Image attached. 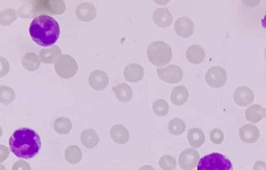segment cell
Segmentation results:
<instances>
[{
	"label": "cell",
	"instance_id": "cell-1",
	"mask_svg": "<svg viewBox=\"0 0 266 170\" xmlns=\"http://www.w3.org/2000/svg\"><path fill=\"white\" fill-rule=\"evenodd\" d=\"M10 149L20 159H32L40 151L41 138L34 129L23 128L18 129L10 136Z\"/></svg>",
	"mask_w": 266,
	"mask_h": 170
},
{
	"label": "cell",
	"instance_id": "cell-2",
	"mask_svg": "<svg viewBox=\"0 0 266 170\" xmlns=\"http://www.w3.org/2000/svg\"><path fill=\"white\" fill-rule=\"evenodd\" d=\"M30 36L40 46H53L61 35L58 22L49 15L38 16L31 21Z\"/></svg>",
	"mask_w": 266,
	"mask_h": 170
},
{
	"label": "cell",
	"instance_id": "cell-3",
	"mask_svg": "<svg viewBox=\"0 0 266 170\" xmlns=\"http://www.w3.org/2000/svg\"><path fill=\"white\" fill-rule=\"evenodd\" d=\"M66 10L64 1H31L24 4L20 9V17L29 18L35 16L45 15V14L60 15ZM38 17V16H37Z\"/></svg>",
	"mask_w": 266,
	"mask_h": 170
},
{
	"label": "cell",
	"instance_id": "cell-4",
	"mask_svg": "<svg viewBox=\"0 0 266 170\" xmlns=\"http://www.w3.org/2000/svg\"><path fill=\"white\" fill-rule=\"evenodd\" d=\"M148 60L157 66H165L171 61L173 52L167 43L156 41L151 43L147 48Z\"/></svg>",
	"mask_w": 266,
	"mask_h": 170
},
{
	"label": "cell",
	"instance_id": "cell-5",
	"mask_svg": "<svg viewBox=\"0 0 266 170\" xmlns=\"http://www.w3.org/2000/svg\"><path fill=\"white\" fill-rule=\"evenodd\" d=\"M197 170H233L231 161L221 153L212 152L200 159Z\"/></svg>",
	"mask_w": 266,
	"mask_h": 170
},
{
	"label": "cell",
	"instance_id": "cell-6",
	"mask_svg": "<svg viewBox=\"0 0 266 170\" xmlns=\"http://www.w3.org/2000/svg\"><path fill=\"white\" fill-rule=\"evenodd\" d=\"M55 70L61 78L70 79L76 75L78 65L75 59L69 55H62L54 64Z\"/></svg>",
	"mask_w": 266,
	"mask_h": 170
},
{
	"label": "cell",
	"instance_id": "cell-7",
	"mask_svg": "<svg viewBox=\"0 0 266 170\" xmlns=\"http://www.w3.org/2000/svg\"><path fill=\"white\" fill-rule=\"evenodd\" d=\"M205 81L210 87L221 88L227 82V74L224 68L213 66L206 72Z\"/></svg>",
	"mask_w": 266,
	"mask_h": 170
},
{
	"label": "cell",
	"instance_id": "cell-8",
	"mask_svg": "<svg viewBox=\"0 0 266 170\" xmlns=\"http://www.w3.org/2000/svg\"><path fill=\"white\" fill-rule=\"evenodd\" d=\"M156 72L159 78L168 84L179 83L184 77L182 69L174 64L169 65L165 68H158Z\"/></svg>",
	"mask_w": 266,
	"mask_h": 170
},
{
	"label": "cell",
	"instance_id": "cell-9",
	"mask_svg": "<svg viewBox=\"0 0 266 170\" xmlns=\"http://www.w3.org/2000/svg\"><path fill=\"white\" fill-rule=\"evenodd\" d=\"M200 160V155L196 149H185L179 156V165L185 170H190L196 167Z\"/></svg>",
	"mask_w": 266,
	"mask_h": 170
},
{
	"label": "cell",
	"instance_id": "cell-10",
	"mask_svg": "<svg viewBox=\"0 0 266 170\" xmlns=\"http://www.w3.org/2000/svg\"><path fill=\"white\" fill-rule=\"evenodd\" d=\"M255 100V94L250 87L241 86L237 87L233 93V101L240 106L246 107L252 104Z\"/></svg>",
	"mask_w": 266,
	"mask_h": 170
},
{
	"label": "cell",
	"instance_id": "cell-11",
	"mask_svg": "<svg viewBox=\"0 0 266 170\" xmlns=\"http://www.w3.org/2000/svg\"><path fill=\"white\" fill-rule=\"evenodd\" d=\"M90 87L95 91H103L109 85V78L108 74L102 70H96L91 72L88 78Z\"/></svg>",
	"mask_w": 266,
	"mask_h": 170
},
{
	"label": "cell",
	"instance_id": "cell-12",
	"mask_svg": "<svg viewBox=\"0 0 266 170\" xmlns=\"http://www.w3.org/2000/svg\"><path fill=\"white\" fill-rule=\"evenodd\" d=\"M174 30L180 37L184 39L190 37L194 31V22L186 17L179 18L174 23Z\"/></svg>",
	"mask_w": 266,
	"mask_h": 170
},
{
	"label": "cell",
	"instance_id": "cell-13",
	"mask_svg": "<svg viewBox=\"0 0 266 170\" xmlns=\"http://www.w3.org/2000/svg\"><path fill=\"white\" fill-rule=\"evenodd\" d=\"M77 18L79 21L83 22H90L93 21L96 15L97 10L93 4L89 2H82L79 4L76 8Z\"/></svg>",
	"mask_w": 266,
	"mask_h": 170
},
{
	"label": "cell",
	"instance_id": "cell-14",
	"mask_svg": "<svg viewBox=\"0 0 266 170\" xmlns=\"http://www.w3.org/2000/svg\"><path fill=\"white\" fill-rule=\"evenodd\" d=\"M239 136L241 141L245 143L254 144L260 137V130L253 124H245L240 128Z\"/></svg>",
	"mask_w": 266,
	"mask_h": 170
},
{
	"label": "cell",
	"instance_id": "cell-15",
	"mask_svg": "<svg viewBox=\"0 0 266 170\" xmlns=\"http://www.w3.org/2000/svg\"><path fill=\"white\" fill-rule=\"evenodd\" d=\"M144 68L138 64H129L123 70V77L130 83L140 82L144 78Z\"/></svg>",
	"mask_w": 266,
	"mask_h": 170
},
{
	"label": "cell",
	"instance_id": "cell-16",
	"mask_svg": "<svg viewBox=\"0 0 266 170\" xmlns=\"http://www.w3.org/2000/svg\"><path fill=\"white\" fill-rule=\"evenodd\" d=\"M154 23L160 27H167L173 23V18L167 8H160L155 10L152 15Z\"/></svg>",
	"mask_w": 266,
	"mask_h": 170
},
{
	"label": "cell",
	"instance_id": "cell-17",
	"mask_svg": "<svg viewBox=\"0 0 266 170\" xmlns=\"http://www.w3.org/2000/svg\"><path fill=\"white\" fill-rule=\"evenodd\" d=\"M110 137L115 143L124 145L130 139V133L124 126L121 124H116L111 128Z\"/></svg>",
	"mask_w": 266,
	"mask_h": 170
},
{
	"label": "cell",
	"instance_id": "cell-18",
	"mask_svg": "<svg viewBox=\"0 0 266 170\" xmlns=\"http://www.w3.org/2000/svg\"><path fill=\"white\" fill-rule=\"evenodd\" d=\"M61 48L57 45H53L48 48H43L39 53V59L43 64H51L56 63L61 57Z\"/></svg>",
	"mask_w": 266,
	"mask_h": 170
},
{
	"label": "cell",
	"instance_id": "cell-19",
	"mask_svg": "<svg viewBox=\"0 0 266 170\" xmlns=\"http://www.w3.org/2000/svg\"><path fill=\"white\" fill-rule=\"evenodd\" d=\"M186 57L190 64L198 65L203 63L205 59V52L200 45L192 44L187 48Z\"/></svg>",
	"mask_w": 266,
	"mask_h": 170
},
{
	"label": "cell",
	"instance_id": "cell-20",
	"mask_svg": "<svg viewBox=\"0 0 266 170\" xmlns=\"http://www.w3.org/2000/svg\"><path fill=\"white\" fill-rule=\"evenodd\" d=\"M81 142L87 149H94L99 142L97 132L94 129H86L81 134Z\"/></svg>",
	"mask_w": 266,
	"mask_h": 170
},
{
	"label": "cell",
	"instance_id": "cell-21",
	"mask_svg": "<svg viewBox=\"0 0 266 170\" xmlns=\"http://www.w3.org/2000/svg\"><path fill=\"white\" fill-rule=\"evenodd\" d=\"M115 96L121 103H128L132 99L133 91L128 85L121 83L113 87Z\"/></svg>",
	"mask_w": 266,
	"mask_h": 170
},
{
	"label": "cell",
	"instance_id": "cell-22",
	"mask_svg": "<svg viewBox=\"0 0 266 170\" xmlns=\"http://www.w3.org/2000/svg\"><path fill=\"white\" fill-rule=\"evenodd\" d=\"M265 116V108L259 105H252L245 110V119L249 122L258 124Z\"/></svg>",
	"mask_w": 266,
	"mask_h": 170
},
{
	"label": "cell",
	"instance_id": "cell-23",
	"mask_svg": "<svg viewBox=\"0 0 266 170\" xmlns=\"http://www.w3.org/2000/svg\"><path fill=\"white\" fill-rule=\"evenodd\" d=\"M189 99L188 90L184 86H177L172 90L170 100L175 106H183Z\"/></svg>",
	"mask_w": 266,
	"mask_h": 170
},
{
	"label": "cell",
	"instance_id": "cell-24",
	"mask_svg": "<svg viewBox=\"0 0 266 170\" xmlns=\"http://www.w3.org/2000/svg\"><path fill=\"white\" fill-rule=\"evenodd\" d=\"M187 140L191 147L199 149L205 141V135L200 128H192L187 133Z\"/></svg>",
	"mask_w": 266,
	"mask_h": 170
},
{
	"label": "cell",
	"instance_id": "cell-25",
	"mask_svg": "<svg viewBox=\"0 0 266 170\" xmlns=\"http://www.w3.org/2000/svg\"><path fill=\"white\" fill-rule=\"evenodd\" d=\"M21 64L25 70L33 72L40 67L41 60L35 53L27 52L22 57Z\"/></svg>",
	"mask_w": 266,
	"mask_h": 170
},
{
	"label": "cell",
	"instance_id": "cell-26",
	"mask_svg": "<svg viewBox=\"0 0 266 170\" xmlns=\"http://www.w3.org/2000/svg\"><path fill=\"white\" fill-rule=\"evenodd\" d=\"M64 156L67 163L71 165H75L80 163L83 157V154L80 148L77 145H71L66 148Z\"/></svg>",
	"mask_w": 266,
	"mask_h": 170
},
{
	"label": "cell",
	"instance_id": "cell-27",
	"mask_svg": "<svg viewBox=\"0 0 266 170\" xmlns=\"http://www.w3.org/2000/svg\"><path fill=\"white\" fill-rule=\"evenodd\" d=\"M72 129V122L67 117H59L54 122L55 131L60 134H67Z\"/></svg>",
	"mask_w": 266,
	"mask_h": 170
},
{
	"label": "cell",
	"instance_id": "cell-28",
	"mask_svg": "<svg viewBox=\"0 0 266 170\" xmlns=\"http://www.w3.org/2000/svg\"><path fill=\"white\" fill-rule=\"evenodd\" d=\"M186 124L180 118H173L168 124V130L172 135L180 136L184 133Z\"/></svg>",
	"mask_w": 266,
	"mask_h": 170
},
{
	"label": "cell",
	"instance_id": "cell-29",
	"mask_svg": "<svg viewBox=\"0 0 266 170\" xmlns=\"http://www.w3.org/2000/svg\"><path fill=\"white\" fill-rule=\"evenodd\" d=\"M16 94L14 89L4 85L0 86V103L7 106L14 102Z\"/></svg>",
	"mask_w": 266,
	"mask_h": 170
},
{
	"label": "cell",
	"instance_id": "cell-30",
	"mask_svg": "<svg viewBox=\"0 0 266 170\" xmlns=\"http://www.w3.org/2000/svg\"><path fill=\"white\" fill-rule=\"evenodd\" d=\"M17 12L13 9H5L0 12V24L9 26L17 20Z\"/></svg>",
	"mask_w": 266,
	"mask_h": 170
},
{
	"label": "cell",
	"instance_id": "cell-31",
	"mask_svg": "<svg viewBox=\"0 0 266 170\" xmlns=\"http://www.w3.org/2000/svg\"><path fill=\"white\" fill-rule=\"evenodd\" d=\"M152 109H153L154 113L158 116H165L169 112V104L164 99H158L154 102Z\"/></svg>",
	"mask_w": 266,
	"mask_h": 170
},
{
	"label": "cell",
	"instance_id": "cell-32",
	"mask_svg": "<svg viewBox=\"0 0 266 170\" xmlns=\"http://www.w3.org/2000/svg\"><path fill=\"white\" fill-rule=\"evenodd\" d=\"M160 167L164 170H173L177 167V161L171 155H164L159 162Z\"/></svg>",
	"mask_w": 266,
	"mask_h": 170
},
{
	"label": "cell",
	"instance_id": "cell-33",
	"mask_svg": "<svg viewBox=\"0 0 266 170\" xmlns=\"http://www.w3.org/2000/svg\"><path fill=\"white\" fill-rule=\"evenodd\" d=\"M210 140L215 145H220L224 141V132L219 128L212 129L211 133H210Z\"/></svg>",
	"mask_w": 266,
	"mask_h": 170
},
{
	"label": "cell",
	"instance_id": "cell-34",
	"mask_svg": "<svg viewBox=\"0 0 266 170\" xmlns=\"http://www.w3.org/2000/svg\"><path fill=\"white\" fill-rule=\"evenodd\" d=\"M12 170H31V168L29 163L25 160H19L13 165Z\"/></svg>",
	"mask_w": 266,
	"mask_h": 170
},
{
	"label": "cell",
	"instance_id": "cell-35",
	"mask_svg": "<svg viewBox=\"0 0 266 170\" xmlns=\"http://www.w3.org/2000/svg\"><path fill=\"white\" fill-rule=\"evenodd\" d=\"M1 60V68H2V70H1V78L4 77V76L6 75V74L9 73V70H10V64L8 63L7 60L6 59L3 58V57H1L0 58Z\"/></svg>",
	"mask_w": 266,
	"mask_h": 170
},
{
	"label": "cell",
	"instance_id": "cell-36",
	"mask_svg": "<svg viewBox=\"0 0 266 170\" xmlns=\"http://www.w3.org/2000/svg\"><path fill=\"white\" fill-rule=\"evenodd\" d=\"M254 170H266V164L263 161H257L254 166Z\"/></svg>",
	"mask_w": 266,
	"mask_h": 170
},
{
	"label": "cell",
	"instance_id": "cell-37",
	"mask_svg": "<svg viewBox=\"0 0 266 170\" xmlns=\"http://www.w3.org/2000/svg\"><path fill=\"white\" fill-rule=\"evenodd\" d=\"M139 170H156L155 169L153 168V167H152V166H148V165H146V166H144V167H141L140 169H139Z\"/></svg>",
	"mask_w": 266,
	"mask_h": 170
},
{
	"label": "cell",
	"instance_id": "cell-38",
	"mask_svg": "<svg viewBox=\"0 0 266 170\" xmlns=\"http://www.w3.org/2000/svg\"><path fill=\"white\" fill-rule=\"evenodd\" d=\"M262 25H263V27H264V28H266V15L264 16L263 19L262 20Z\"/></svg>",
	"mask_w": 266,
	"mask_h": 170
},
{
	"label": "cell",
	"instance_id": "cell-39",
	"mask_svg": "<svg viewBox=\"0 0 266 170\" xmlns=\"http://www.w3.org/2000/svg\"><path fill=\"white\" fill-rule=\"evenodd\" d=\"M264 56H265V59H266V48H265V50H264Z\"/></svg>",
	"mask_w": 266,
	"mask_h": 170
},
{
	"label": "cell",
	"instance_id": "cell-40",
	"mask_svg": "<svg viewBox=\"0 0 266 170\" xmlns=\"http://www.w3.org/2000/svg\"><path fill=\"white\" fill-rule=\"evenodd\" d=\"M265 117H266V108H265Z\"/></svg>",
	"mask_w": 266,
	"mask_h": 170
},
{
	"label": "cell",
	"instance_id": "cell-41",
	"mask_svg": "<svg viewBox=\"0 0 266 170\" xmlns=\"http://www.w3.org/2000/svg\"></svg>",
	"mask_w": 266,
	"mask_h": 170
}]
</instances>
